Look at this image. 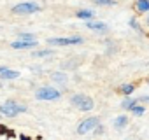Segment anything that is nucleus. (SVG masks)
<instances>
[{"label":"nucleus","mask_w":149,"mask_h":140,"mask_svg":"<svg viewBox=\"0 0 149 140\" xmlns=\"http://www.w3.org/2000/svg\"><path fill=\"white\" fill-rule=\"evenodd\" d=\"M25 110H26V105L18 103L16 100H7V102H4L0 105V114H4L7 117H16L18 114H21Z\"/></svg>","instance_id":"nucleus-1"},{"label":"nucleus","mask_w":149,"mask_h":140,"mask_svg":"<svg viewBox=\"0 0 149 140\" xmlns=\"http://www.w3.org/2000/svg\"><path fill=\"white\" fill-rule=\"evenodd\" d=\"M70 102H72L74 107H77V109L83 110V112H90V110H93V107H95L93 98H90L88 95H74V96L70 98Z\"/></svg>","instance_id":"nucleus-2"},{"label":"nucleus","mask_w":149,"mask_h":140,"mask_svg":"<svg viewBox=\"0 0 149 140\" xmlns=\"http://www.w3.org/2000/svg\"><path fill=\"white\" fill-rule=\"evenodd\" d=\"M37 11H40V6H39L37 2H21V4H18V6H14V7L11 9V12H13V14H18V16L33 14V12H37Z\"/></svg>","instance_id":"nucleus-3"},{"label":"nucleus","mask_w":149,"mask_h":140,"mask_svg":"<svg viewBox=\"0 0 149 140\" xmlns=\"http://www.w3.org/2000/svg\"><path fill=\"white\" fill-rule=\"evenodd\" d=\"M60 96H61V93L56 88H53V86H42V88H39L35 91V98L37 100H44V102H47V100H58Z\"/></svg>","instance_id":"nucleus-4"},{"label":"nucleus","mask_w":149,"mask_h":140,"mask_svg":"<svg viewBox=\"0 0 149 140\" xmlns=\"http://www.w3.org/2000/svg\"><path fill=\"white\" fill-rule=\"evenodd\" d=\"M83 42V37L81 35H76V37H53V39H47V44L49 46H77Z\"/></svg>","instance_id":"nucleus-5"},{"label":"nucleus","mask_w":149,"mask_h":140,"mask_svg":"<svg viewBox=\"0 0 149 140\" xmlns=\"http://www.w3.org/2000/svg\"><path fill=\"white\" fill-rule=\"evenodd\" d=\"M97 126H100V117H97V116H93V117H86L84 121L79 123V126H77V133H79V135H86V133H90V131H95Z\"/></svg>","instance_id":"nucleus-6"},{"label":"nucleus","mask_w":149,"mask_h":140,"mask_svg":"<svg viewBox=\"0 0 149 140\" xmlns=\"http://www.w3.org/2000/svg\"><path fill=\"white\" fill-rule=\"evenodd\" d=\"M18 77H19V72H18V70L7 68V67H0V79L13 81V79H18Z\"/></svg>","instance_id":"nucleus-7"},{"label":"nucleus","mask_w":149,"mask_h":140,"mask_svg":"<svg viewBox=\"0 0 149 140\" xmlns=\"http://www.w3.org/2000/svg\"><path fill=\"white\" fill-rule=\"evenodd\" d=\"M86 28H90V30H93V32H98V33H104V32L109 30V26H107L105 23H102V21H95V19L86 21Z\"/></svg>","instance_id":"nucleus-8"},{"label":"nucleus","mask_w":149,"mask_h":140,"mask_svg":"<svg viewBox=\"0 0 149 140\" xmlns=\"http://www.w3.org/2000/svg\"><path fill=\"white\" fill-rule=\"evenodd\" d=\"M37 40H16V42H11V47L13 49H30V47H37Z\"/></svg>","instance_id":"nucleus-9"},{"label":"nucleus","mask_w":149,"mask_h":140,"mask_svg":"<svg viewBox=\"0 0 149 140\" xmlns=\"http://www.w3.org/2000/svg\"><path fill=\"white\" fill-rule=\"evenodd\" d=\"M76 18H77V19H84V21H91V19L95 18V12H93L91 9H79V11L76 12Z\"/></svg>","instance_id":"nucleus-10"},{"label":"nucleus","mask_w":149,"mask_h":140,"mask_svg":"<svg viewBox=\"0 0 149 140\" xmlns=\"http://www.w3.org/2000/svg\"><path fill=\"white\" fill-rule=\"evenodd\" d=\"M135 9L139 12H149V0H135Z\"/></svg>","instance_id":"nucleus-11"},{"label":"nucleus","mask_w":149,"mask_h":140,"mask_svg":"<svg viewBox=\"0 0 149 140\" xmlns=\"http://www.w3.org/2000/svg\"><path fill=\"white\" fill-rule=\"evenodd\" d=\"M67 74L65 72H53L51 74V81H54V82H58V84H65L67 82Z\"/></svg>","instance_id":"nucleus-12"},{"label":"nucleus","mask_w":149,"mask_h":140,"mask_svg":"<svg viewBox=\"0 0 149 140\" xmlns=\"http://www.w3.org/2000/svg\"><path fill=\"white\" fill-rule=\"evenodd\" d=\"M126 124H128V117H126V116H118V117L114 119V128H116V130H123Z\"/></svg>","instance_id":"nucleus-13"},{"label":"nucleus","mask_w":149,"mask_h":140,"mask_svg":"<svg viewBox=\"0 0 149 140\" xmlns=\"http://www.w3.org/2000/svg\"><path fill=\"white\" fill-rule=\"evenodd\" d=\"M139 103V98H125L123 102H121V109H126V110H130L133 105H137Z\"/></svg>","instance_id":"nucleus-14"},{"label":"nucleus","mask_w":149,"mask_h":140,"mask_svg":"<svg viewBox=\"0 0 149 140\" xmlns=\"http://www.w3.org/2000/svg\"><path fill=\"white\" fill-rule=\"evenodd\" d=\"M32 56H35V58H46V56H53V51L51 49H37Z\"/></svg>","instance_id":"nucleus-15"},{"label":"nucleus","mask_w":149,"mask_h":140,"mask_svg":"<svg viewBox=\"0 0 149 140\" xmlns=\"http://www.w3.org/2000/svg\"><path fill=\"white\" fill-rule=\"evenodd\" d=\"M130 110L133 112V116L140 117V116H144V112H146V107H144V105H140V103H137V105H133Z\"/></svg>","instance_id":"nucleus-16"},{"label":"nucleus","mask_w":149,"mask_h":140,"mask_svg":"<svg viewBox=\"0 0 149 140\" xmlns=\"http://www.w3.org/2000/svg\"><path fill=\"white\" fill-rule=\"evenodd\" d=\"M91 2L95 4V6H107V7H112V6H116L118 2H116V0H91Z\"/></svg>","instance_id":"nucleus-17"},{"label":"nucleus","mask_w":149,"mask_h":140,"mask_svg":"<svg viewBox=\"0 0 149 140\" xmlns=\"http://www.w3.org/2000/svg\"><path fill=\"white\" fill-rule=\"evenodd\" d=\"M119 91H121L123 95L128 96V95H132V93L135 91V84H123V86L119 88Z\"/></svg>","instance_id":"nucleus-18"},{"label":"nucleus","mask_w":149,"mask_h":140,"mask_svg":"<svg viewBox=\"0 0 149 140\" xmlns=\"http://www.w3.org/2000/svg\"><path fill=\"white\" fill-rule=\"evenodd\" d=\"M0 140H11V131L0 124Z\"/></svg>","instance_id":"nucleus-19"},{"label":"nucleus","mask_w":149,"mask_h":140,"mask_svg":"<svg viewBox=\"0 0 149 140\" xmlns=\"http://www.w3.org/2000/svg\"><path fill=\"white\" fill-rule=\"evenodd\" d=\"M18 39H19V40H37V37H35L33 33H19Z\"/></svg>","instance_id":"nucleus-20"},{"label":"nucleus","mask_w":149,"mask_h":140,"mask_svg":"<svg viewBox=\"0 0 149 140\" xmlns=\"http://www.w3.org/2000/svg\"><path fill=\"white\" fill-rule=\"evenodd\" d=\"M128 23H130V26H132L133 30H137V32H140V25H139V21H137L135 18H132V19H130Z\"/></svg>","instance_id":"nucleus-21"},{"label":"nucleus","mask_w":149,"mask_h":140,"mask_svg":"<svg viewBox=\"0 0 149 140\" xmlns=\"http://www.w3.org/2000/svg\"><path fill=\"white\" fill-rule=\"evenodd\" d=\"M149 102V96H140L139 98V103H147Z\"/></svg>","instance_id":"nucleus-22"},{"label":"nucleus","mask_w":149,"mask_h":140,"mask_svg":"<svg viewBox=\"0 0 149 140\" xmlns=\"http://www.w3.org/2000/svg\"><path fill=\"white\" fill-rule=\"evenodd\" d=\"M146 23H147V26H149V16H147V19H146Z\"/></svg>","instance_id":"nucleus-23"},{"label":"nucleus","mask_w":149,"mask_h":140,"mask_svg":"<svg viewBox=\"0 0 149 140\" xmlns=\"http://www.w3.org/2000/svg\"><path fill=\"white\" fill-rule=\"evenodd\" d=\"M147 84H149V82H147Z\"/></svg>","instance_id":"nucleus-24"}]
</instances>
